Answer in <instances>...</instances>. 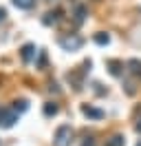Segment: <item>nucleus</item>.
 <instances>
[{
    "label": "nucleus",
    "mask_w": 141,
    "mask_h": 146,
    "mask_svg": "<svg viewBox=\"0 0 141 146\" xmlns=\"http://www.w3.org/2000/svg\"><path fill=\"white\" fill-rule=\"evenodd\" d=\"M70 137H73V128H70L69 124H62V126L55 131L53 146H70Z\"/></svg>",
    "instance_id": "1"
},
{
    "label": "nucleus",
    "mask_w": 141,
    "mask_h": 146,
    "mask_svg": "<svg viewBox=\"0 0 141 146\" xmlns=\"http://www.w3.org/2000/svg\"><path fill=\"white\" fill-rule=\"evenodd\" d=\"M18 122V113L9 106H0V128H11Z\"/></svg>",
    "instance_id": "2"
},
{
    "label": "nucleus",
    "mask_w": 141,
    "mask_h": 146,
    "mask_svg": "<svg viewBox=\"0 0 141 146\" xmlns=\"http://www.w3.org/2000/svg\"><path fill=\"white\" fill-rule=\"evenodd\" d=\"M60 46L66 49V51H75L82 46V38L79 36H66V38H60Z\"/></svg>",
    "instance_id": "3"
},
{
    "label": "nucleus",
    "mask_w": 141,
    "mask_h": 146,
    "mask_svg": "<svg viewBox=\"0 0 141 146\" xmlns=\"http://www.w3.org/2000/svg\"><path fill=\"white\" fill-rule=\"evenodd\" d=\"M82 113H84L86 117H95V119H101V117H104V111L95 109V106H90V104H84V106H82Z\"/></svg>",
    "instance_id": "4"
},
{
    "label": "nucleus",
    "mask_w": 141,
    "mask_h": 146,
    "mask_svg": "<svg viewBox=\"0 0 141 146\" xmlns=\"http://www.w3.org/2000/svg\"><path fill=\"white\" fill-rule=\"evenodd\" d=\"M20 55H22L24 62H31L33 55H35V44H24V46H22V51H20Z\"/></svg>",
    "instance_id": "5"
},
{
    "label": "nucleus",
    "mask_w": 141,
    "mask_h": 146,
    "mask_svg": "<svg viewBox=\"0 0 141 146\" xmlns=\"http://www.w3.org/2000/svg\"><path fill=\"white\" fill-rule=\"evenodd\" d=\"M60 16H62L60 9L49 11V13H46V18H44V25H55V22H60Z\"/></svg>",
    "instance_id": "6"
},
{
    "label": "nucleus",
    "mask_w": 141,
    "mask_h": 146,
    "mask_svg": "<svg viewBox=\"0 0 141 146\" xmlns=\"http://www.w3.org/2000/svg\"><path fill=\"white\" fill-rule=\"evenodd\" d=\"M57 104H55V102H46V104H44V115H46V117H51V115H57Z\"/></svg>",
    "instance_id": "7"
},
{
    "label": "nucleus",
    "mask_w": 141,
    "mask_h": 146,
    "mask_svg": "<svg viewBox=\"0 0 141 146\" xmlns=\"http://www.w3.org/2000/svg\"><path fill=\"white\" fill-rule=\"evenodd\" d=\"M106 146H126L123 135H113L110 139H106Z\"/></svg>",
    "instance_id": "8"
},
{
    "label": "nucleus",
    "mask_w": 141,
    "mask_h": 146,
    "mask_svg": "<svg viewBox=\"0 0 141 146\" xmlns=\"http://www.w3.org/2000/svg\"><path fill=\"white\" fill-rule=\"evenodd\" d=\"M11 2L16 5L18 9H31V7L35 5V0H11Z\"/></svg>",
    "instance_id": "9"
},
{
    "label": "nucleus",
    "mask_w": 141,
    "mask_h": 146,
    "mask_svg": "<svg viewBox=\"0 0 141 146\" xmlns=\"http://www.w3.org/2000/svg\"><path fill=\"white\" fill-rule=\"evenodd\" d=\"M11 109H13V111H20V113H24V111L29 109V102H26V100H16Z\"/></svg>",
    "instance_id": "10"
},
{
    "label": "nucleus",
    "mask_w": 141,
    "mask_h": 146,
    "mask_svg": "<svg viewBox=\"0 0 141 146\" xmlns=\"http://www.w3.org/2000/svg\"><path fill=\"white\" fill-rule=\"evenodd\" d=\"M108 69H110V73H113V75H121V64L115 62V60H110V62H108Z\"/></svg>",
    "instance_id": "11"
},
{
    "label": "nucleus",
    "mask_w": 141,
    "mask_h": 146,
    "mask_svg": "<svg viewBox=\"0 0 141 146\" xmlns=\"http://www.w3.org/2000/svg\"><path fill=\"white\" fill-rule=\"evenodd\" d=\"M95 42L97 44H108V42H110V36H108V33H97Z\"/></svg>",
    "instance_id": "12"
},
{
    "label": "nucleus",
    "mask_w": 141,
    "mask_h": 146,
    "mask_svg": "<svg viewBox=\"0 0 141 146\" xmlns=\"http://www.w3.org/2000/svg\"><path fill=\"white\" fill-rule=\"evenodd\" d=\"M128 66H130V71L141 73V62H139V60H130V62H128Z\"/></svg>",
    "instance_id": "13"
},
{
    "label": "nucleus",
    "mask_w": 141,
    "mask_h": 146,
    "mask_svg": "<svg viewBox=\"0 0 141 146\" xmlns=\"http://www.w3.org/2000/svg\"><path fill=\"white\" fill-rule=\"evenodd\" d=\"M84 13H86V9H84V7H77V22L84 20Z\"/></svg>",
    "instance_id": "14"
},
{
    "label": "nucleus",
    "mask_w": 141,
    "mask_h": 146,
    "mask_svg": "<svg viewBox=\"0 0 141 146\" xmlns=\"http://www.w3.org/2000/svg\"><path fill=\"white\" fill-rule=\"evenodd\" d=\"M82 146H95V142H93V137H86V142H84Z\"/></svg>",
    "instance_id": "15"
},
{
    "label": "nucleus",
    "mask_w": 141,
    "mask_h": 146,
    "mask_svg": "<svg viewBox=\"0 0 141 146\" xmlns=\"http://www.w3.org/2000/svg\"><path fill=\"white\" fill-rule=\"evenodd\" d=\"M5 18H7V11H5V9H2V7H0V22H2V20H5Z\"/></svg>",
    "instance_id": "16"
},
{
    "label": "nucleus",
    "mask_w": 141,
    "mask_h": 146,
    "mask_svg": "<svg viewBox=\"0 0 141 146\" xmlns=\"http://www.w3.org/2000/svg\"><path fill=\"white\" fill-rule=\"evenodd\" d=\"M137 131H139V133H141V119H139V124H137Z\"/></svg>",
    "instance_id": "17"
},
{
    "label": "nucleus",
    "mask_w": 141,
    "mask_h": 146,
    "mask_svg": "<svg viewBox=\"0 0 141 146\" xmlns=\"http://www.w3.org/2000/svg\"><path fill=\"white\" fill-rule=\"evenodd\" d=\"M137 146H141V142H139V144H137Z\"/></svg>",
    "instance_id": "18"
}]
</instances>
